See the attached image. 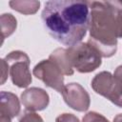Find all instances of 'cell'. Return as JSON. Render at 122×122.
<instances>
[{
  "label": "cell",
  "mask_w": 122,
  "mask_h": 122,
  "mask_svg": "<svg viewBox=\"0 0 122 122\" xmlns=\"http://www.w3.org/2000/svg\"><path fill=\"white\" fill-rule=\"evenodd\" d=\"M44 28L59 43L71 47L82 41L90 24L87 1L51 0L45 3L41 13Z\"/></svg>",
  "instance_id": "1"
},
{
  "label": "cell",
  "mask_w": 122,
  "mask_h": 122,
  "mask_svg": "<svg viewBox=\"0 0 122 122\" xmlns=\"http://www.w3.org/2000/svg\"><path fill=\"white\" fill-rule=\"evenodd\" d=\"M90 38L87 41L102 57H112L122 38V1H89Z\"/></svg>",
  "instance_id": "2"
},
{
  "label": "cell",
  "mask_w": 122,
  "mask_h": 122,
  "mask_svg": "<svg viewBox=\"0 0 122 122\" xmlns=\"http://www.w3.org/2000/svg\"><path fill=\"white\" fill-rule=\"evenodd\" d=\"M67 57L73 70L78 72H92L100 67L102 56L89 43H78L66 49Z\"/></svg>",
  "instance_id": "3"
},
{
  "label": "cell",
  "mask_w": 122,
  "mask_h": 122,
  "mask_svg": "<svg viewBox=\"0 0 122 122\" xmlns=\"http://www.w3.org/2000/svg\"><path fill=\"white\" fill-rule=\"evenodd\" d=\"M4 59L9 66L12 84L18 88H27L31 83L30 71V61L28 54L21 51H13L6 55Z\"/></svg>",
  "instance_id": "4"
},
{
  "label": "cell",
  "mask_w": 122,
  "mask_h": 122,
  "mask_svg": "<svg viewBox=\"0 0 122 122\" xmlns=\"http://www.w3.org/2000/svg\"><path fill=\"white\" fill-rule=\"evenodd\" d=\"M92 90L122 108V83L109 71L97 73L92 80Z\"/></svg>",
  "instance_id": "5"
},
{
  "label": "cell",
  "mask_w": 122,
  "mask_h": 122,
  "mask_svg": "<svg viewBox=\"0 0 122 122\" xmlns=\"http://www.w3.org/2000/svg\"><path fill=\"white\" fill-rule=\"evenodd\" d=\"M33 75L44 82V84L62 93L64 90V74L58 66L51 59L42 60L36 64L32 70Z\"/></svg>",
  "instance_id": "6"
},
{
  "label": "cell",
  "mask_w": 122,
  "mask_h": 122,
  "mask_svg": "<svg viewBox=\"0 0 122 122\" xmlns=\"http://www.w3.org/2000/svg\"><path fill=\"white\" fill-rule=\"evenodd\" d=\"M61 94L66 104L77 112H86L90 107V95L78 83H69L65 85Z\"/></svg>",
  "instance_id": "7"
},
{
  "label": "cell",
  "mask_w": 122,
  "mask_h": 122,
  "mask_svg": "<svg viewBox=\"0 0 122 122\" xmlns=\"http://www.w3.org/2000/svg\"><path fill=\"white\" fill-rule=\"evenodd\" d=\"M21 102L27 111H42L48 107L50 96L43 89L32 87L21 93Z\"/></svg>",
  "instance_id": "8"
},
{
  "label": "cell",
  "mask_w": 122,
  "mask_h": 122,
  "mask_svg": "<svg viewBox=\"0 0 122 122\" xmlns=\"http://www.w3.org/2000/svg\"><path fill=\"white\" fill-rule=\"evenodd\" d=\"M0 115H4L11 119L19 114L20 102L15 94L3 91L0 93Z\"/></svg>",
  "instance_id": "9"
},
{
  "label": "cell",
  "mask_w": 122,
  "mask_h": 122,
  "mask_svg": "<svg viewBox=\"0 0 122 122\" xmlns=\"http://www.w3.org/2000/svg\"><path fill=\"white\" fill-rule=\"evenodd\" d=\"M49 59H51V61H53L58 68L61 70L62 73L64 75H72L73 74V69L71 66L69 59L67 57V53H66V49H62V48H58L56 50H54L49 56Z\"/></svg>",
  "instance_id": "10"
},
{
  "label": "cell",
  "mask_w": 122,
  "mask_h": 122,
  "mask_svg": "<svg viewBox=\"0 0 122 122\" xmlns=\"http://www.w3.org/2000/svg\"><path fill=\"white\" fill-rule=\"evenodd\" d=\"M9 4L12 10L26 15L35 13L40 7V2L35 0H14Z\"/></svg>",
  "instance_id": "11"
},
{
  "label": "cell",
  "mask_w": 122,
  "mask_h": 122,
  "mask_svg": "<svg viewBox=\"0 0 122 122\" xmlns=\"http://www.w3.org/2000/svg\"><path fill=\"white\" fill-rule=\"evenodd\" d=\"M1 24V33H2V43L5 38L11 35L17 27L16 18L10 13H3L0 17Z\"/></svg>",
  "instance_id": "12"
},
{
  "label": "cell",
  "mask_w": 122,
  "mask_h": 122,
  "mask_svg": "<svg viewBox=\"0 0 122 122\" xmlns=\"http://www.w3.org/2000/svg\"><path fill=\"white\" fill-rule=\"evenodd\" d=\"M19 122H44L42 117L30 111H26L19 116Z\"/></svg>",
  "instance_id": "13"
},
{
  "label": "cell",
  "mask_w": 122,
  "mask_h": 122,
  "mask_svg": "<svg viewBox=\"0 0 122 122\" xmlns=\"http://www.w3.org/2000/svg\"><path fill=\"white\" fill-rule=\"evenodd\" d=\"M82 122H110V121L105 116H103L98 112H90L85 114V116L82 119Z\"/></svg>",
  "instance_id": "14"
},
{
  "label": "cell",
  "mask_w": 122,
  "mask_h": 122,
  "mask_svg": "<svg viewBox=\"0 0 122 122\" xmlns=\"http://www.w3.org/2000/svg\"><path fill=\"white\" fill-rule=\"evenodd\" d=\"M55 122H80V121L78 117H76L72 113H62L56 117Z\"/></svg>",
  "instance_id": "15"
},
{
  "label": "cell",
  "mask_w": 122,
  "mask_h": 122,
  "mask_svg": "<svg viewBox=\"0 0 122 122\" xmlns=\"http://www.w3.org/2000/svg\"><path fill=\"white\" fill-rule=\"evenodd\" d=\"M1 73H2V79H1V84H4L8 75L10 74V71H9V66L7 64V62L5 61V59H1Z\"/></svg>",
  "instance_id": "16"
},
{
  "label": "cell",
  "mask_w": 122,
  "mask_h": 122,
  "mask_svg": "<svg viewBox=\"0 0 122 122\" xmlns=\"http://www.w3.org/2000/svg\"><path fill=\"white\" fill-rule=\"evenodd\" d=\"M113 76H114L116 79H118V80L122 83V65L118 66V67L115 69L114 73H113Z\"/></svg>",
  "instance_id": "17"
},
{
  "label": "cell",
  "mask_w": 122,
  "mask_h": 122,
  "mask_svg": "<svg viewBox=\"0 0 122 122\" xmlns=\"http://www.w3.org/2000/svg\"><path fill=\"white\" fill-rule=\"evenodd\" d=\"M0 122H11L10 117L4 116V115H0Z\"/></svg>",
  "instance_id": "18"
},
{
  "label": "cell",
  "mask_w": 122,
  "mask_h": 122,
  "mask_svg": "<svg viewBox=\"0 0 122 122\" xmlns=\"http://www.w3.org/2000/svg\"><path fill=\"white\" fill-rule=\"evenodd\" d=\"M113 122H122V113L117 114V115L113 118Z\"/></svg>",
  "instance_id": "19"
}]
</instances>
